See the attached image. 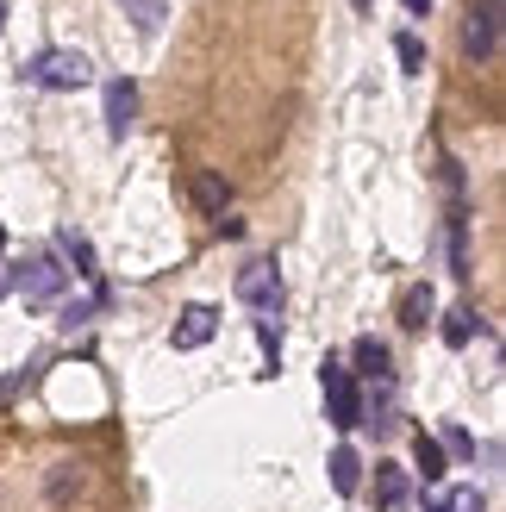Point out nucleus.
Masks as SVG:
<instances>
[{"label": "nucleus", "instance_id": "412c9836", "mask_svg": "<svg viewBox=\"0 0 506 512\" xmlns=\"http://www.w3.org/2000/svg\"><path fill=\"white\" fill-rule=\"evenodd\" d=\"M438 444H444V456H475V438H469L463 425H450V431H444Z\"/></svg>", "mask_w": 506, "mask_h": 512}, {"label": "nucleus", "instance_id": "4be33fe9", "mask_svg": "<svg viewBox=\"0 0 506 512\" xmlns=\"http://www.w3.org/2000/svg\"><path fill=\"white\" fill-rule=\"evenodd\" d=\"M400 7H407V13L419 19V13H432V0H400Z\"/></svg>", "mask_w": 506, "mask_h": 512}, {"label": "nucleus", "instance_id": "f257e3e1", "mask_svg": "<svg viewBox=\"0 0 506 512\" xmlns=\"http://www.w3.org/2000/svg\"><path fill=\"white\" fill-rule=\"evenodd\" d=\"M25 82L69 94V88H88V82H94V63L82 57V50H38V57L25 63Z\"/></svg>", "mask_w": 506, "mask_h": 512}, {"label": "nucleus", "instance_id": "0eeeda50", "mask_svg": "<svg viewBox=\"0 0 506 512\" xmlns=\"http://www.w3.org/2000/svg\"><path fill=\"white\" fill-rule=\"evenodd\" d=\"M213 331H219V313H213V306H182V319H175L169 344H175V350H200V344H213Z\"/></svg>", "mask_w": 506, "mask_h": 512}, {"label": "nucleus", "instance_id": "f03ea898", "mask_svg": "<svg viewBox=\"0 0 506 512\" xmlns=\"http://www.w3.org/2000/svg\"><path fill=\"white\" fill-rule=\"evenodd\" d=\"M319 394H325V413H332L338 431L363 425V394H357V381H350L344 356H325V363H319Z\"/></svg>", "mask_w": 506, "mask_h": 512}, {"label": "nucleus", "instance_id": "5701e85b", "mask_svg": "<svg viewBox=\"0 0 506 512\" xmlns=\"http://www.w3.org/2000/svg\"><path fill=\"white\" fill-rule=\"evenodd\" d=\"M350 7H357V13H369V7H375V0H350Z\"/></svg>", "mask_w": 506, "mask_h": 512}, {"label": "nucleus", "instance_id": "4468645a", "mask_svg": "<svg viewBox=\"0 0 506 512\" xmlns=\"http://www.w3.org/2000/svg\"><path fill=\"white\" fill-rule=\"evenodd\" d=\"M475 331H482L475 306H450V313H444V344H450V350H463V344L475 338Z\"/></svg>", "mask_w": 506, "mask_h": 512}, {"label": "nucleus", "instance_id": "f3484780", "mask_svg": "<svg viewBox=\"0 0 506 512\" xmlns=\"http://www.w3.org/2000/svg\"><path fill=\"white\" fill-rule=\"evenodd\" d=\"M450 275H469V219H450Z\"/></svg>", "mask_w": 506, "mask_h": 512}, {"label": "nucleus", "instance_id": "a878e982", "mask_svg": "<svg viewBox=\"0 0 506 512\" xmlns=\"http://www.w3.org/2000/svg\"><path fill=\"white\" fill-rule=\"evenodd\" d=\"M0 294H7V275H0Z\"/></svg>", "mask_w": 506, "mask_h": 512}, {"label": "nucleus", "instance_id": "6e6552de", "mask_svg": "<svg viewBox=\"0 0 506 512\" xmlns=\"http://www.w3.org/2000/svg\"><path fill=\"white\" fill-rule=\"evenodd\" d=\"M407 500H413V475L400 463H375V506H382V512H407Z\"/></svg>", "mask_w": 506, "mask_h": 512}, {"label": "nucleus", "instance_id": "ddd939ff", "mask_svg": "<svg viewBox=\"0 0 506 512\" xmlns=\"http://www.w3.org/2000/svg\"><path fill=\"white\" fill-rule=\"evenodd\" d=\"M413 463H419V475H425V481H444L450 456H444V444L432 438V431H419V438H413Z\"/></svg>", "mask_w": 506, "mask_h": 512}, {"label": "nucleus", "instance_id": "9b49d317", "mask_svg": "<svg viewBox=\"0 0 506 512\" xmlns=\"http://www.w3.org/2000/svg\"><path fill=\"white\" fill-rule=\"evenodd\" d=\"M325 469H332V488H338V494H357V488H363V456L350 450V444H338Z\"/></svg>", "mask_w": 506, "mask_h": 512}, {"label": "nucleus", "instance_id": "393cba45", "mask_svg": "<svg viewBox=\"0 0 506 512\" xmlns=\"http://www.w3.org/2000/svg\"><path fill=\"white\" fill-rule=\"evenodd\" d=\"M0 250H7V225H0Z\"/></svg>", "mask_w": 506, "mask_h": 512}, {"label": "nucleus", "instance_id": "1a4fd4ad", "mask_svg": "<svg viewBox=\"0 0 506 512\" xmlns=\"http://www.w3.org/2000/svg\"><path fill=\"white\" fill-rule=\"evenodd\" d=\"M132 113H138V88L119 75V82H107V132L125 138V132H132Z\"/></svg>", "mask_w": 506, "mask_h": 512}, {"label": "nucleus", "instance_id": "6ab92c4d", "mask_svg": "<svg viewBox=\"0 0 506 512\" xmlns=\"http://www.w3.org/2000/svg\"><path fill=\"white\" fill-rule=\"evenodd\" d=\"M75 488H82V469H75V463H57V475H50V500H69Z\"/></svg>", "mask_w": 506, "mask_h": 512}, {"label": "nucleus", "instance_id": "7ed1b4c3", "mask_svg": "<svg viewBox=\"0 0 506 512\" xmlns=\"http://www.w3.org/2000/svg\"><path fill=\"white\" fill-rule=\"evenodd\" d=\"M238 300L250 306V313H257L263 325L282 313V269L269 263V256H257V263H244L238 269Z\"/></svg>", "mask_w": 506, "mask_h": 512}, {"label": "nucleus", "instance_id": "aec40b11", "mask_svg": "<svg viewBox=\"0 0 506 512\" xmlns=\"http://www.w3.org/2000/svg\"><path fill=\"white\" fill-rule=\"evenodd\" d=\"M394 57H400V63H407V69L419 75V69H425V44H419L413 32H400V38H394Z\"/></svg>", "mask_w": 506, "mask_h": 512}, {"label": "nucleus", "instance_id": "9d476101", "mask_svg": "<svg viewBox=\"0 0 506 512\" xmlns=\"http://www.w3.org/2000/svg\"><path fill=\"white\" fill-rule=\"evenodd\" d=\"M57 244H63V256L75 263V275H82V281H94V275H100V256H94V244H88L82 232H75V225H63Z\"/></svg>", "mask_w": 506, "mask_h": 512}, {"label": "nucleus", "instance_id": "dca6fc26", "mask_svg": "<svg viewBox=\"0 0 506 512\" xmlns=\"http://www.w3.org/2000/svg\"><path fill=\"white\" fill-rule=\"evenodd\" d=\"M432 512H488V500H482V488H444L432 500Z\"/></svg>", "mask_w": 506, "mask_h": 512}, {"label": "nucleus", "instance_id": "20e7f679", "mask_svg": "<svg viewBox=\"0 0 506 512\" xmlns=\"http://www.w3.org/2000/svg\"><path fill=\"white\" fill-rule=\"evenodd\" d=\"M63 288H69V269L57 263V256H38V263H25V275H19L25 306H57Z\"/></svg>", "mask_w": 506, "mask_h": 512}, {"label": "nucleus", "instance_id": "b1692460", "mask_svg": "<svg viewBox=\"0 0 506 512\" xmlns=\"http://www.w3.org/2000/svg\"><path fill=\"white\" fill-rule=\"evenodd\" d=\"M0 32H7V0H0Z\"/></svg>", "mask_w": 506, "mask_h": 512}, {"label": "nucleus", "instance_id": "39448f33", "mask_svg": "<svg viewBox=\"0 0 506 512\" xmlns=\"http://www.w3.org/2000/svg\"><path fill=\"white\" fill-rule=\"evenodd\" d=\"M500 13H506V0H475L469 7V25H463L469 57H494L500 50Z\"/></svg>", "mask_w": 506, "mask_h": 512}, {"label": "nucleus", "instance_id": "f8f14e48", "mask_svg": "<svg viewBox=\"0 0 506 512\" xmlns=\"http://www.w3.org/2000/svg\"><path fill=\"white\" fill-rule=\"evenodd\" d=\"M350 363H357L369 381H388V344L382 338H357L350 344Z\"/></svg>", "mask_w": 506, "mask_h": 512}, {"label": "nucleus", "instance_id": "a211bd4d", "mask_svg": "<svg viewBox=\"0 0 506 512\" xmlns=\"http://www.w3.org/2000/svg\"><path fill=\"white\" fill-rule=\"evenodd\" d=\"M119 7L132 13L138 32H157V25H163V0H119Z\"/></svg>", "mask_w": 506, "mask_h": 512}, {"label": "nucleus", "instance_id": "2eb2a0df", "mask_svg": "<svg viewBox=\"0 0 506 512\" xmlns=\"http://www.w3.org/2000/svg\"><path fill=\"white\" fill-rule=\"evenodd\" d=\"M432 306H438V294H432V288H407V294H400V325L419 331L425 319H432Z\"/></svg>", "mask_w": 506, "mask_h": 512}, {"label": "nucleus", "instance_id": "423d86ee", "mask_svg": "<svg viewBox=\"0 0 506 512\" xmlns=\"http://www.w3.org/2000/svg\"><path fill=\"white\" fill-rule=\"evenodd\" d=\"M188 200H194L207 219H219L225 207H232V182H225L219 169H194V175H188Z\"/></svg>", "mask_w": 506, "mask_h": 512}]
</instances>
